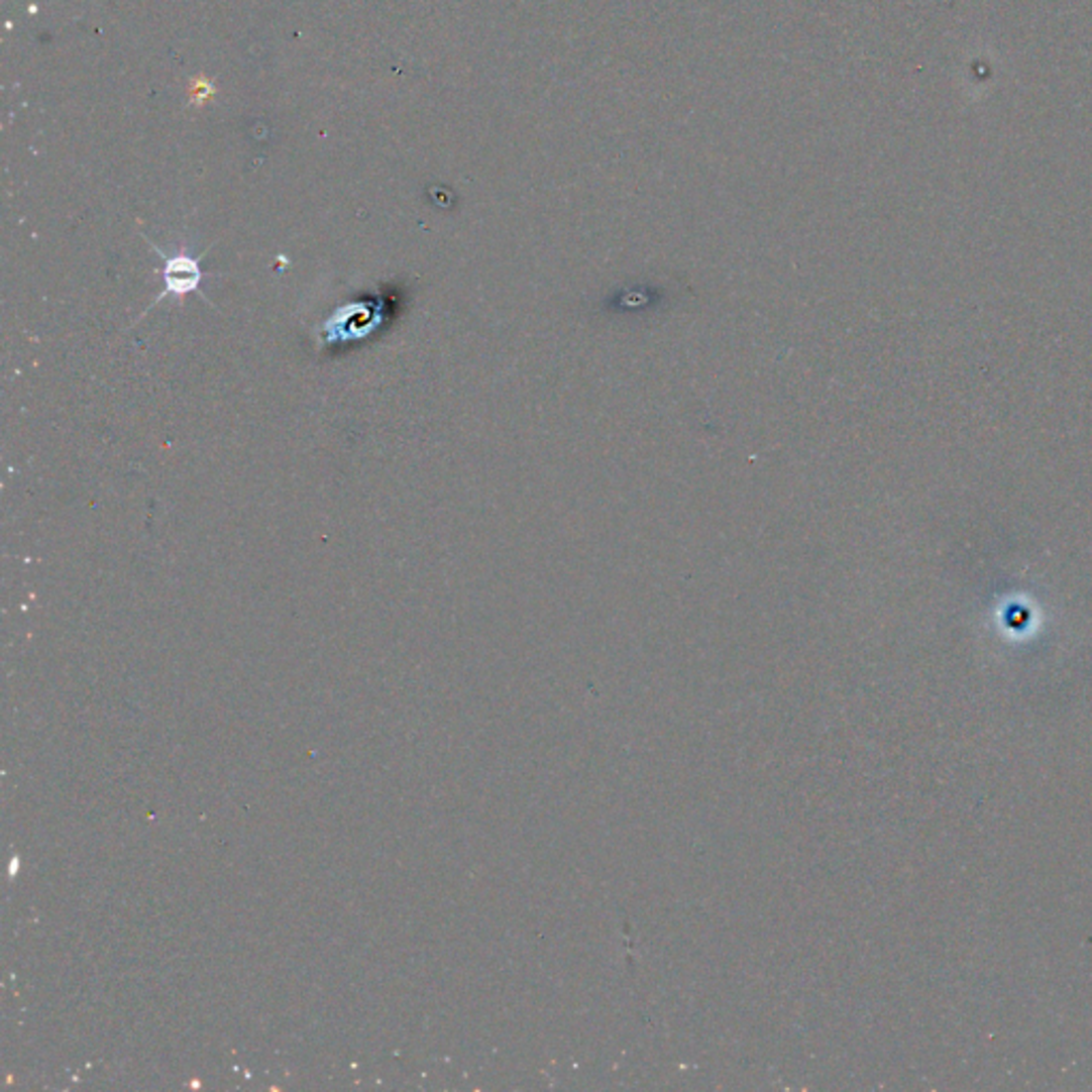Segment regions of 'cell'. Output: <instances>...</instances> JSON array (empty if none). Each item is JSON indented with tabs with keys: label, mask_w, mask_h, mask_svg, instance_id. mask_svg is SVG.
<instances>
[{
	"label": "cell",
	"mask_w": 1092,
	"mask_h": 1092,
	"mask_svg": "<svg viewBox=\"0 0 1092 1092\" xmlns=\"http://www.w3.org/2000/svg\"><path fill=\"white\" fill-rule=\"evenodd\" d=\"M148 244L152 246V250L157 252V255L164 261V270H163V282H164V290L161 292V295L154 299L142 316H146L154 305H159L161 301H164L166 297H175V299H181L190 295V292H197V295L209 303V299L201 292V284H203V268H201V257L192 259L188 255H166V252H163L157 244H152L148 240Z\"/></svg>",
	"instance_id": "6da1fadb"
}]
</instances>
